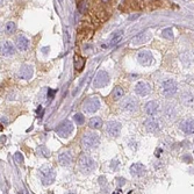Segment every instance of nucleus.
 <instances>
[{
  "mask_svg": "<svg viewBox=\"0 0 194 194\" xmlns=\"http://www.w3.org/2000/svg\"><path fill=\"white\" fill-rule=\"evenodd\" d=\"M78 165H79V169L83 173H91L96 170L97 167V164L96 162L86 154H81L79 156V159H78Z\"/></svg>",
  "mask_w": 194,
  "mask_h": 194,
  "instance_id": "obj_1",
  "label": "nucleus"
},
{
  "mask_svg": "<svg viewBox=\"0 0 194 194\" xmlns=\"http://www.w3.org/2000/svg\"><path fill=\"white\" fill-rule=\"evenodd\" d=\"M100 143L99 135L96 132H86L81 138V145L86 150H92L97 148Z\"/></svg>",
  "mask_w": 194,
  "mask_h": 194,
  "instance_id": "obj_2",
  "label": "nucleus"
},
{
  "mask_svg": "<svg viewBox=\"0 0 194 194\" xmlns=\"http://www.w3.org/2000/svg\"><path fill=\"white\" fill-rule=\"evenodd\" d=\"M40 178H41V181L43 183V185L52 184L55 181V178H56L55 170L52 167H49V166H43L40 170Z\"/></svg>",
  "mask_w": 194,
  "mask_h": 194,
  "instance_id": "obj_3",
  "label": "nucleus"
},
{
  "mask_svg": "<svg viewBox=\"0 0 194 194\" xmlns=\"http://www.w3.org/2000/svg\"><path fill=\"white\" fill-rule=\"evenodd\" d=\"M178 86L174 80H165L162 83V93L165 97H173L177 93Z\"/></svg>",
  "mask_w": 194,
  "mask_h": 194,
  "instance_id": "obj_4",
  "label": "nucleus"
},
{
  "mask_svg": "<svg viewBox=\"0 0 194 194\" xmlns=\"http://www.w3.org/2000/svg\"><path fill=\"white\" fill-rule=\"evenodd\" d=\"M73 131V125L69 121V120H66V121H63L57 128H56V132H57V135L59 136V137H62V138H66V137H69L70 135H71V132Z\"/></svg>",
  "mask_w": 194,
  "mask_h": 194,
  "instance_id": "obj_5",
  "label": "nucleus"
},
{
  "mask_svg": "<svg viewBox=\"0 0 194 194\" xmlns=\"http://www.w3.org/2000/svg\"><path fill=\"white\" fill-rule=\"evenodd\" d=\"M109 83V76L106 71L101 70L98 72V74L96 76V79L93 81V86L97 87V89H100V87H103L106 86L107 84Z\"/></svg>",
  "mask_w": 194,
  "mask_h": 194,
  "instance_id": "obj_6",
  "label": "nucleus"
},
{
  "mask_svg": "<svg viewBox=\"0 0 194 194\" xmlns=\"http://www.w3.org/2000/svg\"><path fill=\"white\" fill-rule=\"evenodd\" d=\"M100 108V101L97 97H92L84 102V110L87 113H96Z\"/></svg>",
  "mask_w": 194,
  "mask_h": 194,
  "instance_id": "obj_7",
  "label": "nucleus"
},
{
  "mask_svg": "<svg viewBox=\"0 0 194 194\" xmlns=\"http://www.w3.org/2000/svg\"><path fill=\"white\" fill-rule=\"evenodd\" d=\"M151 40V33L149 30L141 33L138 35H136L135 37H132L131 40V45H139V44H144L147 42H149Z\"/></svg>",
  "mask_w": 194,
  "mask_h": 194,
  "instance_id": "obj_8",
  "label": "nucleus"
},
{
  "mask_svg": "<svg viewBox=\"0 0 194 194\" xmlns=\"http://www.w3.org/2000/svg\"><path fill=\"white\" fill-rule=\"evenodd\" d=\"M121 127H122L121 123H119L116 121H109L107 123V126H106V130H107L109 136L118 137L120 135V132H121Z\"/></svg>",
  "mask_w": 194,
  "mask_h": 194,
  "instance_id": "obj_9",
  "label": "nucleus"
},
{
  "mask_svg": "<svg viewBox=\"0 0 194 194\" xmlns=\"http://www.w3.org/2000/svg\"><path fill=\"white\" fill-rule=\"evenodd\" d=\"M121 108L126 112H135L137 109V101L131 97L126 98L121 102Z\"/></svg>",
  "mask_w": 194,
  "mask_h": 194,
  "instance_id": "obj_10",
  "label": "nucleus"
},
{
  "mask_svg": "<svg viewBox=\"0 0 194 194\" xmlns=\"http://www.w3.org/2000/svg\"><path fill=\"white\" fill-rule=\"evenodd\" d=\"M137 61H138L139 64L144 65V66H149V65L152 64L154 58H152L151 52H149V51H141L137 55Z\"/></svg>",
  "mask_w": 194,
  "mask_h": 194,
  "instance_id": "obj_11",
  "label": "nucleus"
},
{
  "mask_svg": "<svg viewBox=\"0 0 194 194\" xmlns=\"http://www.w3.org/2000/svg\"><path fill=\"white\" fill-rule=\"evenodd\" d=\"M150 91H151L150 86H149L147 83H144V81H139V83H137L136 86H135V92H136V94H138L139 97H145V96H148V94L150 93Z\"/></svg>",
  "mask_w": 194,
  "mask_h": 194,
  "instance_id": "obj_12",
  "label": "nucleus"
},
{
  "mask_svg": "<svg viewBox=\"0 0 194 194\" xmlns=\"http://www.w3.org/2000/svg\"><path fill=\"white\" fill-rule=\"evenodd\" d=\"M130 173L134 176V177H142L147 173V169L143 164H139V163H136V164H132L130 166Z\"/></svg>",
  "mask_w": 194,
  "mask_h": 194,
  "instance_id": "obj_13",
  "label": "nucleus"
},
{
  "mask_svg": "<svg viewBox=\"0 0 194 194\" xmlns=\"http://www.w3.org/2000/svg\"><path fill=\"white\" fill-rule=\"evenodd\" d=\"M33 73H34V70H33V67L30 65H22L20 67V70H19L18 76L21 79H30Z\"/></svg>",
  "mask_w": 194,
  "mask_h": 194,
  "instance_id": "obj_14",
  "label": "nucleus"
},
{
  "mask_svg": "<svg viewBox=\"0 0 194 194\" xmlns=\"http://www.w3.org/2000/svg\"><path fill=\"white\" fill-rule=\"evenodd\" d=\"M15 45H16V48H18L20 51H26V50L28 49V47H29V41H28V38H27L26 36L20 35V36L16 37Z\"/></svg>",
  "mask_w": 194,
  "mask_h": 194,
  "instance_id": "obj_15",
  "label": "nucleus"
},
{
  "mask_svg": "<svg viewBox=\"0 0 194 194\" xmlns=\"http://www.w3.org/2000/svg\"><path fill=\"white\" fill-rule=\"evenodd\" d=\"M180 129L187 135L194 134V120L193 119H186L184 122H181Z\"/></svg>",
  "mask_w": 194,
  "mask_h": 194,
  "instance_id": "obj_16",
  "label": "nucleus"
},
{
  "mask_svg": "<svg viewBox=\"0 0 194 194\" xmlns=\"http://www.w3.org/2000/svg\"><path fill=\"white\" fill-rule=\"evenodd\" d=\"M144 126H145L147 131H149V132H156V131L159 130V123H158V121L155 120V119H148V120L145 121Z\"/></svg>",
  "mask_w": 194,
  "mask_h": 194,
  "instance_id": "obj_17",
  "label": "nucleus"
},
{
  "mask_svg": "<svg viewBox=\"0 0 194 194\" xmlns=\"http://www.w3.org/2000/svg\"><path fill=\"white\" fill-rule=\"evenodd\" d=\"M58 162L63 166H69L72 163V155L70 151H64L58 156Z\"/></svg>",
  "mask_w": 194,
  "mask_h": 194,
  "instance_id": "obj_18",
  "label": "nucleus"
},
{
  "mask_svg": "<svg viewBox=\"0 0 194 194\" xmlns=\"http://www.w3.org/2000/svg\"><path fill=\"white\" fill-rule=\"evenodd\" d=\"M15 52V48L12 45L11 42H5L1 47V54L4 56H11Z\"/></svg>",
  "mask_w": 194,
  "mask_h": 194,
  "instance_id": "obj_19",
  "label": "nucleus"
},
{
  "mask_svg": "<svg viewBox=\"0 0 194 194\" xmlns=\"http://www.w3.org/2000/svg\"><path fill=\"white\" fill-rule=\"evenodd\" d=\"M158 108H159V106L156 101H149L145 106V112L148 115H155L158 112Z\"/></svg>",
  "mask_w": 194,
  "mask_h": 194,
  "instance_id": "obj_20",
  "label": "nucleus"
},
{
  "mask_svg": "<svg viewBox=\"0 0 194 194\" xmlns=\"http://www.w3.org/2000/svg\"><path fill=\"white\" fill-rule=\"evenodd\" d=\"M73 61H74V69L78 71V72H80L83 69H84V66H85V62H86V59L84 58V57H81L80 55H74V57H73Z\"/></svg>",
  "mask_w": 194,
  "mask_h": 194,
  "instance_id": "obj_21",
  "label": "nucleus"
},
{
  "mask_svg": "<svg viewBox=\"0 0 194 194\" xmlns=\"http://www.w3.org/2000/svg\"><path fill=\"white\" fill-rule=\"evenodd\" d=\"M125 96V90L121 87V86H116V87H114V90H113V92H112V97L114 100H120V99H122Z\"/></svg>",
  "mask_w": 194,
  "mask_h": 194,
  "instance_id": "obj_22",
  "label": "nucleus"
},
{
  "mask_svg": "<svg viewBox=\"0 0 194 194\" xmlns=\"http://www.w3.org/2000/svg\"><path fill=\"white\" fill-rule=\"evenodd\" d=\"M89 126H90L91 128H93V129H100V128L102 127V120H101L99 116H94V118H92V119L90 120Z\"/></svg>",
  "mask_w": 194,
  "mask_h": 194,
  "instance_id": "obj_23",
  "label": "nucleus"
},
{
  "mask_svg": "<svg viewBox=\"0 0 194 194\" xmlns=\"http://www.w3.org/2000/svg\"><path fill=\"white\" fill-rule=\"evenodd\" d=\"M36 154H37L38 156L45 157V158H48V157L50 156V151H49V149H48L45 145H40V147L36 149Z\"/></svg>",
  "mask_w": 194,
  "mask_h": 194,
  "instance_id": "obj_24",
  "label": "nucleus"
},
{
  "mask_svg": "<svg viewBox=\"0 0 194 194\" xmlns=\"http://www.w3.org/2000/svg\"><path fill=\"white\" fill-rule=\"evenodd\" d=\"M15 30H16V25H15L14 22L9 21V22H7V23L5 25V33H6V34L11 35V34H13Z\"/></svg>",
  "mask_w": 194,
  "mask_h": 194,
  "instance_id": "obj_25",
  "label": "nucleus"
},
{
  "mask_svg": "<svg viewBox=\"0 0 194 194\" xmlns=\"http://www.w3.org/2000/svg\"><path fill=\"white\" fill-rule=\"evenodd\" d=\"M162 36L164 38H166V40H173V37H174L173 30L171 28H166V29H164L162 32Z\"/></svg>",
  "mask_w": 194,
  "mask_h": 194,
  "instance_id": "obj_26",
  "label": "nucleus"
},
{
  "mask_svg": "<svg viewBox=\"0 0 194 194\" xmlns=\"http://www.w3.org/2000/svg\"><path fill=\"white\" fill-rule=\"evenodd\" d=\"M73 120H74V122H76L78 126H81V125L85 122V118H84V115H83V114H80V113L74 114Z\"/></svg>",
  "mask_w": 194,
  "mask_h": 194,
  "instance_id": "obj_27",
  "label": "nucleus"
},
{
  "mask_svg": "<svg viewBox=\"0 0 194 194\" xmlns=\"http://www.w3.org/2000/svg\"><path fill=\"white\" fill-rule=\"evenodd\" d=\"M121 41V33H118L116 35H114V37L112 38V41H110V45H114V44H116L118 42H120Z\"/></svg>",
  "mask_w": 194,
  "mask_h": 194,
  "instance_id": "obj_28",
  "label": "nucleus"
},
{
  "mask_svg": "<svg viewBox=\"0 0 194 194\" xmlns=\"http://www.w3.org/2000/svg\"><path fill=\"white\" fill-rule=\"evenodd\" d=\"M78 11H79L80 13H85V12H86V4H85L83 0L78 2Z\"/></svg>",
  "mask_w": 194,
  "mask_h": 194,
  "instance_id": "obj_29",
  "label": "nucleus"
},
{
  "mask_svg": "<svg viewBox=\"0 0 194 194\" xmlns=\"http://www.w3.org/2000/svg\"><path fill=\"white\" fill-rule=\"evenodd\" d=\"M14 158H15V161L19 163V164H23V156L20 152H16L14 155Z\"/></svg>",
  "mask_w": 194,
  "mask_h": 194,
  "instance_id": "obj_30",
  "label": "nucleus"
},
{
  "mask_svg": "<svg viewBox=\"0 0 194 194\" xmlns=\"http://www.w3.org/2000/svg\"><path fill=\"white\" fill-rule=\"evenodd\" d=\"M183 161L186 163H192V157L190 155H184L183 156Z\"/></svg>",
  "mask_w": 194,
  "mask_h": 194,
  "instance_id": "obj_31",
  "label": "nucleus"
},
{
  "mask_svg": "<svg viewBox=\"0 0 194 194\" xmlns=\"http://www.w3.org/2000/svg\"><path fill=\"white\" fill-rule=\"evenodd\" d=\"M118 164H119L118 161H115V162L113 161L112 164H110V169H112V170H116V169H118Z\"/></svg>",
  "mask_w": 194,
  "mask_h": 194,
  "instance_id": "obj_32",
  "label": "nucleus"
},
{
  "mask_svg": "<svg viewBox=\"0 0 194 194\" xmlns=\"http://www.w3.org/2000/svg\"><path fill=\"white\" fill-rule=\"evenodd\" d=\"M6 142V137L5 136H1V144H4Z\"/></svg>",
  "mask_w": 194,
  "mask_h": 194,
  "instance_id": "obj_33",
  "label": "nucleus"
},
{
  "mask_svg": "<svg viewBox=\"0 0 194 194\" xmlns=\"http://www.w3.org/2000/svg\"><path fill=\"white\" fill-rule=\"evenodd\" d=\"M102 2H105V4H107V2H109V0H102Z\"/></svg>",
  "mask_w": 194,
  "mask_h": 194,
  "instance_id": "obj_34",
  "label": "nucleus"
},
{
  "mask_svg": "<svg viewBox=\"0 0 194 194\" xmlns=\"http://www.w3.org/2000/svg\"><path fill=\"white\" fill-rule=\"evenodd\" d=\"M59 1H61V2H62V1H63V0H59Z\"/></svg>",
  "mask_w": 194,
  "mask_h": 194,
  "instance_id": "obj_35",
  "label": "nucleus"
},
{
  "mask_svg": "<svg viewBox=\"0 0 194 194\" xmlns=\"http://www.w3.org/2000/svg\"><path fill=\"white\" fill-rule=\"evenodd\" d=\"M79 1H81V0H78V2H79Z\"/></svg>",
  "mask_w": 194,
  "mask_h": 194,
  "instance_id": "obj_36",
  "label": "nucleus"
}]
</instances>
